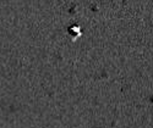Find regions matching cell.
I'll use <instances>...</instances> for the list:
<instances>
[{
	"instance_id": "1",
	"label": "cell",
	"mask_w": 153,
	"mask_h": 128,
	"mask_svg": "<svg viewBox=\"0 0 153 128\" xmlns=\"http://www.w3.org/2000/svg\"><path fill=\"white\" fill-rule=\"evenodd\" d=\"M151 101H152V102H153V98H152V99H151Z\"/></svg>"
}]
</instances>
